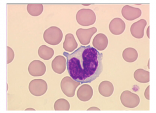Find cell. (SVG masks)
<instances>
[{
    "mask_svg": "<svg viewBox=\"0 0 156 113\" xmlns=\"http://www.w3.org/2000/svg\"><path fill=\"white\" fill-rule=\"evenodd\" d=\"M46 70L45 65L39 60H33L28 66V72L34 77L42 76L45 75Z\"/></svg>",
    "mask_w": 156,
    "mask_h": 113,
    "instance_id": "ba28073f",
    "label": "cell"
},
{
    "mask_svg": "<svg viewBox=\"0 0 156 113\" xmlns=\"http://www.w3.org/2000/svg\"><path fill=\"white\" fill-rule=\"evenodd\" d=\"M70 109V104L66 99L59 98L57 100L54 104L55 111H68Z\"/></svg>",
    "mask_w": 156,
    "mask_h": 113,
    "instance_id": "44dd1931",
    "label": "cell"
},
{
    "mask_svg": "<svg viewBox=\"0 0 156 113\" xmlns=\"http://www.w3.org/2000/svg\"><path fill=\"white\" fill-rule=\"evenodd\" d=\"M83 5H84V6H89V5H90V4H82Z\"/></svg>",
    "mask_w": 156,
    "mask_h": 113,
    "instance_id": "4316f807",
    "label": "cell"
},
{
    "mask_svg": "<svg viewBox=\"0 0 156 113\" xmlns=\"http://www.w3.org/2000/svg\"><path fill=\"white\" fill-rule=\"evenodd\" d=\"M54 55V51L52 48L46 45L41 46L38 49V55L39 57L44 60L51 59Z\"/></svg>",
    "mask_w": 156,
    "mask_h": 113,
    "instance_id": "d6986e66",
    "label": "cell"
},
{
    "mask_svg": "<svg viewBox=\"0 0 156 113\" xmlns=\"http://www.w3.org/2000/svg\"><path fill=\"white\" fill-rule=\"evenodd\" d=\"M78 43L73 34H68L65 36L63 48L67 52H73L77 48Z\"/></svg>",
    "mask_w": 156,
    "mask_h": 113,
    "instance_id": "9a60e30c",
    "label": "cell"
},
{
    "mask_svg": "<svg viewBox=\"0 0 156 113\" xmlns=\"http://www.w3.org/2000/svg\"><path fill=\"white\" fill-rule=\"evenodd\" d=\"M108 38L103 34H99L95 36L93 40L92 44L94 48L99 51H102L106 49L108 45Z\"/></svg>",
    "mask_w": 156,
    "mask_h": 113,
    "instance_id": "5bb4252c",
    "label": "cell"
},
{
    "mask_svg": "<svg viewBox=\"0 0 156 113\" xmlns=\"http://www.w3.org/2000/svg\"><path fill=\"white\" fill-rule=\"evenodd\" d=\"M7 64H9L12 62L14 59V52L12 49L9 46L7 47Z\"/></svg>",
    "mask_w": 156,
    "mask_h": 113,
    "instance_id": "7402d4cb",
    "label": "cell"
},
{
    "mask_svg": "<svg viewBox=\"0 0 156 113\" xmlns=\"http://www.w3.org/2000/svg\"><path fill=\"white\" fill-rule=\"evenodd\" d=\"M80 84L74 80L70 76H66L61 82V88L65 96L71 98L75 96L76 89Z\"/></svg>",
    "mask_w": 156,
    "mask_h": 113,
    "instance_id": "277c9868",
    "label": "cell"
},
{
    "mask_svg": "<svg viewBox=\"0 0 156 113\" xmlns=\"http://www.w3.org/2000/svg\"><path fill=\"white\" fill-rule=\"evenodd\" d=\"M96 32L97 29L95 27L89 29L79 28L76 30V34L80 43L82 45L86 46L89 44L91 38Z\"/></svg>",
    "mask_w": 156,
    "mask_h": 113,
    "instance_id": "52a82bcc",
    "label": "cell"
},
{
    "mask_svg": "<svg viewBox=\"0 0 156 113\" xmlns=\"http://www.w3.org/2000/svg\"><path fill=\"white\" fill-rule=\"evenodd\" d=\"M120 101L125 107L133 108L139 106L140 97L137 94L133 93L130 91L125 90L121 94Z\"/></svg>",
    "mask_w": 156,
    "mask_h": 113,
    "instance_id": "5b68a950",
    "label": "cell"
},
{
    "mask_svg": "<svg viewBox=\"0 0 156 113\" xmlns=\"http://www.w3.org/2000/svg\"><path fill=\"white\" fill-rule=\"evenodd\" d=\"M69 75L81 84L92 82L103 71V54L94 47L81 46L72 53L63 52Z\"/></svg>",
    "mask_w": 156,
    "mask_h": 113,
    "instance_id": "6da1fadb",
    "label": "cell"
},
{
    "mask_svg": "<svg viewBox=\"0 0 156 113\" xmlns=\"http://www.w3.org/2000/svg\"><path fill=\"white\" fill-rule=\"evenodd\" d=\"M51 66L54 72L57 74L61 75L66 70V60L64 56L58 55L52 60Z\"/></svg>",
    "mask_w": 156,
    "mask_h": 113,
    "instance_id": "4fadbf2b",
    "label": "cell"
},
{
    "mask_svg": "<svg viewBox=\"0 0 156 113\" xmlns=\"http://www.w3.org/2000/svg\"><path fill=\"white\" fill-rule=\"evenodd\" d=\"M44 10L42 4H29L27 5L28 12L33 16H38L41 15Z\"/></svg>",
    "mask_w": 156,
    "mask_h": 113,
    "instance_id": "ffe728a7",
    "label": "cell"
},
{
    "mask_svg": "<svg viewBox=\"0 0 156 113\" xmlns=\"http://www.w3.org/2000/svg\"><path fill=\"white\" fill-rule=\"evenodd\" d=\"M88 111H100V109L96 107H92L87 109Z\"/></svg>",
    "mask_w": 156,
    "mask_h": 113,
    "instance_id": "cb8c5ba5",
    "label": "cell"
},
{
    "mask_svg": "<svg viewBox=\"0 0 156 113\" xmlns=\"http://www.w3.org/2000/svg\"><path fill=\"white\" fill-rule=\"evenodd\" d=\"M150 60H148V68H150Z\"/></svg>",
    "mask_w": 156,
    "mask_h": 113,
    "instance_id": "83f0119b",
    "label": "cell"
},
{
    "mask_svg": "<svg viewBox=\"0 0 156 113\" xmlns=\"http://www.w3.org/2000/svg\"><path fill=\"white\" fill-rule=\"evenodd\" d=\"M147 21L141 19L134 23L130 27V32L134 38L141 39L144 37V30L147 25Z\"/></svg>",
    "mask_w": 156,
    "mask_h": 113,
    "instance_id": "30bf717a",
    "label": "cell"
},
{
    "mask_svg": "<svg viewBox=\"0 0 156 113\" xmlns=\"http://www.w3.org/2000/svg\"><path fill=\"white\" fill-rule=\"evenodd\" d=\"M99 92L102 96L109 97L111 96L114 92V86L109 81H103L99 86Z\"/></svg>",
    "mask_w": 156,
    "mask_h": 113,
    "instance_id": "2e32d148",
    "label": "cell"
},
{
    "mask_svg": "<svg viewBox=\"0 0 156 113\" xmlns=\"http://www.w3.org/2000/svg\"><path fill=\"white\" fill-rule=\"evenodd\" d=\"M109 30L110 32L115 35L122 34L126 28L125 23L120 18H115L110 23Z\"/></svg>",
    "mask_w": 156,
    "mask_h": 113,
    "instance_id": "8fae6325",
    "label": "cell"
},
{
    "mask_svg": "<svg viewBox=\"0 0 156 113\" xmlns=\"http://www.w3.org/2000/svg\"><path fill=\"white\" fill-rule=\"evenodd\" d=\"M25 110H26V111H30V110H33V111H35V109H34V108H27Z\"/></svg>",
    "mask_w": 156,
    "mask_h": 113,
    "instance_id": "484cf974",
    "label": "cell"
},
{
    "mask_svg": "<svg viewBox=\"0 0 156 113\" xmlns=\"http://www.w3.org/2000/svg\"><path fill=\"white\" fill-rule=\"evenodd\" d=\"M94 91L92 87L89 84L82 85L77 91L78 99L82 101L86 102L89 101L93 96Z\"/></svg>",
    "mask_w": 156,
    "mask_h": 113,
    "instance_id": "7c38bea8",
    "label": "cell"
},
{
    "mask_svg": "<svg viewBox=\"0 0 156 113\" xmlns=\"http://www.w3.org/2000/svg\"><path fill=\"white\" fill-rule=\"evenodd\" d=\"M123 59L128 63H133L137 59V51L133 48H127L125 49L122 53Z\"/></svg>",
    "mask_w": 156,
    "mask_h": 113,
    "instance_id": "ac0fdd59",
    "label": "cell"
},
{
    "mask_svg": "<svg viewBox=\"0 0 156 113\" xmlns=\"http://www.w3.org/2000/svg\"><path fill=\"white\" fill-rule=\"evenodd\" d=\"M47 90L48 84L43 79H34L29 84V91L33 96H42L46 93Z\"/></svg>",
    "mask_w": 156,
    "mask_h": 113,
    "instance_id": "8992f818",
    "label": "cell"
},
{
    "mask_svg": "<svg viewBox=\"0 0 156 113\" xmlns=\"http://www.w3.org/2000/svg\"><path fill=\"white\" fill-rule=\"evenodd\" d=\"M76 19L78 23L83 26L94 25L96 20V16L93 10L90 9H81L78 11Z\"/></svg>",
    "mask_w": 156,
    "mask_h": 113,
    "instance_id": "3957f363",
    "label": "cell"
},
{
    "mask_svg": "<svg viewBox=\"0 0 156 113\" xmlns=\"http://www.w3.org/2000/svg\"><path fill=\"white\" fill-rule=\"evenodd\" d=\"M134 78L139 83H148L150 82V72L143 69H139L134 72Z\"/></svg>",
    "mask_w": 156,
    "mask_h": 113,
    "instance_id": "e0dca14e",
    "label": "cell"
},
{
    "mask_svg": "<svg viewBox=\"0 0 156 113\" xmlns=\"http://www.w3.org/2000/svg\"><path fill=\"white\" fill-rule=\"evenodd\" d=\"M122 14L127 21H133L139 18L141 15V11L138 8L126 5L122 9Z\"/></svg>",
    "mask_w": 156,
    "mask_h": 113,
    "instance_id": "9c48e42d",
    "label": "cell"
},
{
    "mask_svg": "<svg viewBox=\"0 0 156 113\" xmlns=\"http://www.w3.org/2000/svg\"><path fill=\"white\" fill-rule=\"evenodd\" d=\"M150 26H149L148 28H147V32H146V33H147V36L148 39H150Z\"/></svg>",
    "mask_w": 156,
    "mask_h": 113,
    "instance_id": "d4e9b609",
    "label": "cell"
},
{
    "mask_svg": "<svg viewBox=\"0 0 156 113\" xmlns=\"http://www.w3.org/2000/svg\"><path fill=\"white\" fill-rule=\"evenodd\" d=\"M63 38L62 31L57 26H51L45 30L44 39L47 44L51 45H59Z\"/></svg>",
    "mask_w": 156,
    "mask_h": 113,
    "instance_id": "7a4b0ae2",
    "label": "cell"
},
{
    "mask_svg": "<svg viewBox=\"0 0 156 113\" xmlns=\"http://www.w3.org/2000/svg\"><path fill=\"white\" fill-rule=\"evenodd\" d=\"M144 96L147 100H150V86H148L144 91Z\"/></svg>",
    "mask_w": 156,
    "mask_h": 113,
    "instance_id": "603a6c76",
    "label": "cell"
}]
</instances>
